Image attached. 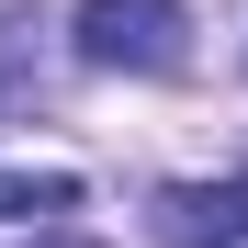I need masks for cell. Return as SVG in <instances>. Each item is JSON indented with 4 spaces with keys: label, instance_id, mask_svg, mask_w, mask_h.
Instances as JSON below:
<instances>
[{
    "label": "cell",
    "instance_id": "cell-1",
    "mask_svg": "<svg viewBox=\"0 0 248 248\" xmlns=\"http://www.w3.org/2000/svg\"><path fill=\"white\" fill-rule=\"evenodd\" d=\"M68 57L79 68H124V79H170V68H192V12L181 0H79Z\"/></svg>",
    "mask_w": 248,
    "mask_h": 248
},
{
    "label": "cell",
    "instance_id": "cell-2",
    "mask_svg": "<svg viewBox=\"0 0 248 248\" xmlns=\"http://www.w3.org/2000/svg\"><path fill=\"white\" fill-rule=\"evenodd\" d=\"M158 248H248V170L237 181H170L147 203Z\"/></svg>",
    "mask_w": 248,
    "mask_h": 248
},
{
    "label": "cell",
    "instance_id": "cell-4",
    "mask_svg": "<svg viewBox=\"0 0 248 248\" xmlns=\"http://www.w3.org/2000/svg\"><path fill=\"white\" fill-rule=\"evenodd\" d=\"M34 248H91V237H34Z\"/></svg>",
    "mask_w": 248,
    "mask_h": 248
},
{
    "label": "cell",
    "instance_id": "cell-3",
    "mask_svg": "<svg viewBox=\"0 0 248 248\" xmlns=\"http://www.w3.org/2000/svg\"><path fill=\"white\" fill-rule=\"evenodd\" d=\"M34 215H79V170H0V226Z\"/></svg>",
    "mask_w": 248,
    "mask_h": 248
}]
</instances>
